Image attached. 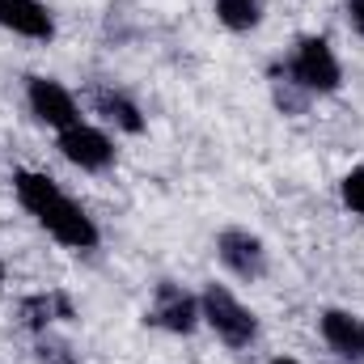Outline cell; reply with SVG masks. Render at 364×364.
<instances>
[{
    "label": "cell",
    "instance_id": "cell-12",
    "mask_svg": "<svg viewBox=\"0 0 364 364\" xmlns=\"http://www.w3.org/2000/svg\"><path fill=\"white\" fill-rule=\"evenodd\" d=\"M212 13H216V21H220L225 30H233V34H250V30L263 26L267 4H263V0H212Z\"/></svg>",
    "mask_w": 364,
    "mask_h": 364
},
{
    "label": "cell",
    "instance_id": "cell-10",
    "mask_svg": "<svg viewBox=\"0 0 364 364\" xmlns=\"http://www.w3.org/2000/svg\"><path fill=\"white\" fill-rule=\"evenodd\" d=\"M17 318H21V326L38 339V335H47L55 322H77V305H73L68 292H30V296H21Z\"/></svg>",
    "mask_w": 364,
    "mask_h": 364
},
{
    "label": "cell",
    "instance_id": "cell-18",
    "mask_svg": "<svg viewBox=\"0 0 364 364\" xmlns=\"http://www.w3.org/2000/svg\"><path fill=\"white\" fill-rule=\"evenodd\" d=\"M360 348H364V318H360Z\"/></svg>",
    "mask_w": 364,
    "mask_h": 364
},
{
    "label": "cell",
    "instance_id": "cell-16",
    "mask_svg": "<svg viewBox=\"0 0 364 364\" xmlns=\"http://www.w3.org/2000/svg\"><path fill=\"white\" fill-rule=\"evenodd\" d=\"M267 364H301V360H292V356H272Z\"/></svg>",
    "mask_w": 364,
    "mask_h": 364
},
{
    "label": "cell",
    "instance_id": "cell-7",
    "mask_svg": "<svg viewBox=\"0 0 364 364\" xmlns=\"http://www.w3.org/2000/svg\"><path fill=\"white\" fill-rule=\"evenodd\" d=\"M144 322H153V326L166 331V335H195V331L203 326L199 296L186 292L178 279H161V284L153 288V305H149Z\"/></svg>",
    "mask_w": 364,
    "mask_h": 364
},
{
    "label": "cell",
    "instance_id": "cell-11",
    "mask_svg": "<svg viewBox=\"0 0 364 364\" xmlns=\"http://www.w3.org/2000/svg\"><path fill=\"white\" fill-rule=\"evenodd\" d=\"M318 335H322V343H326L339 360H364L360 318H356L352 309H339V305L322 309V314H318Z\"/></svg>",
    "mask_w": 364,
    "mask_h": 364
},
{
    "label": "cell",
    "instance_id": "cell-2",
    "mask_svg": "<svg viewBox=\"0 0 364 364\" xmlns=\"http://www.w3.org/2000/svg\"><path fill=\"white\" fill-rule=\"evenodd\" d=\"M275 77L292 81L296 90H305L309 97H331V93L343 90V64L335 55V47L322 38V34H301L288 51L284 64L272 68Z\"/></svg>",
    "mask_w": 364,
    "mask_h": 364
},
{
    "label": "cell",
    "instance_id": "cell-6",
    "mask_svg": "<svg viewBox=\"0 0 364 364\" xmlns=\"http://www.w3.org/2000/svg\"><path fill=\"white\" fill-rule=\"evenodd\" d=\"M26 106H30L34 123L51 127V132H68L73 123H81V102L55 77H38V73L26 77Z\"/></svg>",
    "mask_w": 364,
    "mask_h": 364
},
{
    "label": "cell",
    "instance_id": "cell-4",
    "mask_svg": "<svg viewBox=\"0 0 364 364\" xmlns=\"http://www.w3.org/2000/svg\"><path fill=\"white\" fill-rule=\"evenodd\" d=\"M216 259L229 275H237L242 284H259L263 275L272 272V255H267V242L242 225H225L216 233Z\"/></svg>",
    "mask_w": 364,
    "mask_h": 364
},
{
    "label": "cell",
    "instance_id": "cell-15",
    "mask_svg": "<svg viewBox=\"0 0 364 364\" xmlns=\"http://www.w3.org/2000/svg\"><path fill=\"white\" fill-rule=\"evenodd\" d=\"M343 17H348L352 34H356V38H364V0H343Z\"/></svg>",
    "mask_w": 364,
    "mask_h": 364
},
{
    "label": "cell",
    "instance_id": "cell-17",
    "mask_svg": "<svg viewBox=\"0 0 364 364\" xmlns=\"http://www.w3.org/2000/svg\"><path fill=\"white\" fill-rule=\"evenodd\" d=\"M4 279H9V267H4V259H0V288H4Z\"/></svg>",
    "mask_w": 364,
    "mask_h": 364
},
{
    "label": "cell",
    "instance_id": "cell-5",
    "mask_svg": "<svg viewBox=\"0 0 364 364\" xmlns=\"http://www.w3.org/2000/svg\"><path fill=\"white\" fill-rule=\"evenodd\" d=\"M55 149H60V157L68 161V166H77L81 174H106L110 166H114V157H119V149H114V140L102 132V127H93V123H73L68 132H55Z\"/></svg>",
    "mask_w": 364,
    "mask_h": 364
},
{
    "label": "cell",
    "instance_id": "cell-3",
    "mask_svg": "<svg viewBox=\"0 0 364 364\" xmlns=\"http://www.w3.org/2000/svg\"><path fill=\"white\" fill-rule=\"evenodd\" d=\"M199 314H203V326L233 352H246L259 343V314L229 288V284H203L199 292Z\"/></svg>",
    "mask_w": 364,
    "mask_h": 364
},
{
    "label": "cell",
    "instance_id": "cell-9",
    "mask_svg": "<svg viewBox=\"0 0 364 364\" xmlns=\"http://www.w3.org/2000/svg\"><path fill=\"white\" fill-rule=\"evenodd\" d=\"M90 102H93V114H102V123H110L114 132L144 136V127H149V114L140 110V102H136L127 90H114V85H93Z\"/></svg>",
    "mask_w": 364,
    "mask_h": 364
},
{
    "label": "cell",
    "instance_id": "cell-13",
    "mask_svg": "<svg viewBox=\"0 0 364 364\" xmlns=\"http://www.w3.org/2000/svg\"><path fill=\"white\" fill-rule=\"evenodd\" d=\"M34 360L38 364H81V356L73 352V343L68 339H60V335H38V343H34Z\"/></svg>",
    "mask_w": 364,
    "mask_h": 364
},
{
    "label": "cell",
    "instance_id": "cell-8",
    "mask_svg": "<svg viewBox=\"0 0 364 364\" xmlns=\"http://www.w3.org/2000/svg\"><path fill=\"white\" fill-rule=\"evenodd\" d=\"M0 30L30 38V43H51L55 38V13L43 0H0Z\"/></svg>",
    "mask_w": 364,
    "mask_h": 364
},
{
    "label": "cell",
    "instance_id": "cell-14",
    "mask_svg": "<svg viewBox=\"0 0 364 364\" xmlns=\"http://www.w3.org/2000/svg\"><path fill=\"white\" fill-rule=\"evenodd\" d=\"M339 199L352 216H364V166H352L343 178H339Z\"/></svg>",
    "mask_w": 364,
    "mask_h": 364
},
{
    "label": "cell",
    "instance_id": "cell-1",
    "mask_svg": "<svg viewBox=\"0 0 364 364\" xmlns=\"http://www.w3.org/2000/svg\"><path fill=\"white\" fill-rule=\"evenodd\" d=\"M13 195L38 220V229H47V237L60 242L64 250H97L102 246L97 220L51 174H43V170H17L13 174Z\"/></svg>",
    "mask_w": 364,
    "mask_h": 364
}]
</instances>
